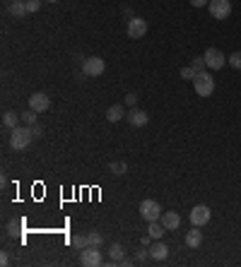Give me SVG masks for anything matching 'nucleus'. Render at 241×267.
I'll list each match as a JSON object with an SVG mask.
<instances>
[{
	"label": "nucleus",
	"mask_w": 241,
	"mask_h": 267,
	"mask_svg": "<svg viewBox=\"0 0 241 267\" xmlns=\"http://www.w3.org/2000/svg\"><path fill=\"white\" fill-rule=\"evenodd\" d=\"M109 169H111V174H113V176H123V174L128 171L126 161H111V166H109Z\"/></svg>",
	"instance_id": "22"
},
{
	"label": "nucleus",
	"mask_w": 241,
	"mask_h": 267,
	"mask_svg": "<svg viewBox=\"0 0 241 267\" xmlns=\"http://www.w3.org/2000/svg\"><path fill=\"white\" fill-rule=\"evenodd\" d=\"M207 10H210L212 19H227L232 15V2L229 0H210Z\"/></svg>",
	"instance_id": "6"
},
{
	"label": "nucleus",
	"mask_w": 241,
	"mask_h": 267,
	"mask_svg": "<svg viewBox=\"0 0 241 267\" xmlns=\"http://www.w3.org/2000/svg\"><path fill=\"white\" fill-rule=\"evenodd\" d=\"M104 70H106V63L101 58H96V55L85 58V63H82V75L85 77H99Z\"/></svg>",
	"instance_id": "4"
},
{
	"label": "nucleus",
	"mask_w": 241,
	"mask_h": 267,
	"mask_svg": "<svg viewBox=\"0 0 241 267\" xmlns=\"http://www.w3.org/2000/svg\"><path fill=\"white\" fill-rule=\"evenodd\" d=\"M200 243H203V231H200V226H193L191 231H186V246H188V248H200Z\"/></svg>",
	"instance_id": "13"
},
{
	"label": "nucleus",
	"mask_w": 241,
	"mask_h": 267,
	"mask_svg": "<svg viewBox=\"0 0 241 267\" xmlns=\"http://www.w3.org/2000/svg\"><path fill=\"white\" fill-rule=\"evenodd\" d=\"M90 236V246H94V248H101V243H104V236L99 231H90L87 233Z\"/></svg>",
	"instance_id": "23"
},
{
	"label": "nucleus",
	"mask_w": 241,
	"mask_h": 267,
	"mask_svg": "<svg viewBox=\"0 0 241 267\" xmlns=\"http://www.w3.org/2000/svg\"><path fill=\"white\" fill-rule=\"evenodd\" d=\"M140 217L145 219V222H159V217H162V205L157 202V200H143L140 202Z\"/></svg>",
	"instance_id": "3"
},
{
	"label": "nucleus",
	"mask_w": 241,
	"mask_h": 267,
	"mask_svg": "<svg viewBox=\"0 0 241 267\" xmlns=\"http://www.w3.org/2000/svg\"><path fill=\"white\" fill-rule=\"evenodd\" d=\"M147 34V22L143 17H130L128 19V36L130 39H143Z\"/></svg>",
	"instance_id": "9"
},
{
	"label": "nucleus",
	"mask_w": 241,
	"mask_h": 267,
	"mask_svg": "<svg viewBox=\"0 0 241 267\" xmlns=\"http://www.w3.org/2000/svg\"><path fill=\"white\" fill-rule=\"evenodd\" d=\"M229 60V65L234 68V70H241V51H234V53L227 58Z\"/></svg>",
	"instance_id": "24"
},
{
	"label": "nucleus",
	"mask_w": 241,
	"mask_h": 267,
	"mask_svg": "<svg viewBox=\"0 0 241 267\" xmlns=\"http://www.w3.org/2000/svg\"><path fill=\"white\" fill-rule=\"evenodd\" d=\"M109 255H111V265H118V263L123 260V255H126V248H123L121 243H111V250H109Z\"/></svg>",
	"instance_id": "19"
},
{
	"label": "nucleus",
	"mask_w": 241,
	"mask_h": 267,
	"mask_svg": "<svg viewBox=\"0 0 241 267\" xmlns=\"http://www.w3.org/2000/svg\"><path fill=\"white\" fill-rule=\"evenodd\" d=\"M22 123L29 125V128H32V125H37V111H34V108L24 111V113H22Z\"/></svg>",
	"instance_id": "21"
},
{
	"label": "nucleus",
	"mask_w": 241,
	"mask_h": 267,
	"mask_svg": "<svg viewBox=\"0 0 241 267\" xmlns=\"http://www.w3.org/2000/svg\"><path fill=\"white\" fill-rule=\"evenodd\" d=\"M159 222H162V226L167 229V231H174V229H179L181 226V217H179V212H162V217H159Z\"/></svg>",
	"instance_id": "12"
},
{
	"label": "nucleus",
	"mask_w": 241,
	"mask_h": 267,
	"mask_svg": "<svg viewBox=\"0 0 241 267\" xmlns=\"http://www.w3.org/2000/svg\"><path fill=\"white\" fill-rule=\"evenodd\" d=\"M123 116H126V108L121 106V104H113V106H109V111H106V118H109L111 123H118Z\"/></svg>",
	"instance_id": "17"
},
{
	"label": "nucleus",
	"mask_w": 241,
	"mask_h": 267,
	"mask_svg": "<svg viewBox=\"0 0 241 267\" xmlns=\"http://www.w3.org/2000/svg\"><path fill=\"white\" fill-rule=\"evenodd\" d=\"M210 217H212V212H210L207 205H195V207L191 210V214H188V219H191L193 226H205V224L210 222Z\"/></svg>",
	"instance_id": "7"
},
{
	"label": "nucleus",
	"mask_w": 241,
	"mask_h": 267,
	"mask_svg": "<svg viewBox=\"0 0 241 267\" xmlns=\"http://www.w3.org/2000/svg\"><path fill=\"white\" fill-rule=\"evenodd\" d=\"M191 68L195 72H203V70H207V65H205V58L203 55H198V58H193V63H191Z\"/></svg>",
	"instance_id": "25"
},
{
	"label": "nucleus",
	"mask_w": 241,
	"mask_h": 267,
	"mask_svg": "<svg viewBox=\"0 0 241 267\" xmlns=\"http://www.w3.org/2000/svg\"><path fill=\"white\" fill-rule=\"evenodd\" d=\"M135 258H138L140 263H143V260H147V258H149V248H147V246H143V248H138V253H135Z\"/></svg>",
	"instance_id": "28"
},
{
	"label": "nucleus",
	"mask_w": 241,
	"mask_h": 267,
	"mask_svg": "<svg viewBox=\"0 0 241 267\" xmlns=\"http://www.w3.org/2000/svg\"><path fill=\"white\" fill-rule=\"evenodd\" d=\"M7 263H10V258H7V253H2L0 255V265H7Z\"/></svg>",
	"instance_id": "33"
},
{
	"label": "nucleus",
	"mask_w": 241,
	"mask_h": 267,
	"mask_svg": "<svg viewBox=\"0 0 241 267\" xmlns=\"http://www.w3.org/2000/svg\"><path fill=\"white\" fill-rule=\"evenodd\" d=\"M195 75H198V72L193 70L191 65H186V68H181V77H184V80H195Z\"/></svg>",
	"instance_id": "26"
},
{
	"label": "nucleus",
	"mask_w": 241,
	"mask_h": 267,
	"mask_svg": "<svg viewBox=\"0 0 241 267\" xmlns=\"http://www.w3.org/2000/svg\"><path fill=\"white\" fill-rule=\"evenodd\" d=\"M147 233L152 236V241H159L164 233H167V229L162 226V222H149V226H147Z\"/></svg>",
	"instance_id": "18"
},
{
	"label": "nucleus",
	"mask_w": 241,
	"mask_h": 267,
	"mask_svg": "<svg viewBox=\"0 0 241 267\" xmlns=\"http://www.w3.org/2000/svg\"><path fill=\"white\" fill-rule=\"evenodd\" d=\"M19 121H22V113H15V111H5V113H2V125L10 128V130L17 128Z\"/></svg>",
	"instance_id": "16"
},
{
	"label": "nucleus",
	"mask_w": 241,
	"mask_h": 267,
	"mask_svg": "<svg viewBox=\"0 0 241 267\" xmlns=\"http://www.w3.org/2000/svg\"><path fill=\"white\" fill-rule=\"evenodd\" d=\"M126 118H128V123L133 125V128H145V125L149 123V116L147 111H143V108H130L128 113H126Z\"/></svg>",
	"instance_id": "10"
},
{
	"label": "nucleus",
	"mask_w": 241,
	"mask_h": 267,
	"mask_svg": "<svg viewBox=\"0 0 241 267\" xmlns=\"http://www.w3.org/2000/svg\"><path fill=\"white\" fill-rule=\"evenodd\" d=\"M203 58H205L207 70H222L224 63H227V55H224L220 48H207Z\"/></svg>",
	"instance_id": "5"
},
{
	"label": "nucleus",
	"mask_w": 241,
	"mask_h": 267,
	"mask_svg": "<svg viewBox=\"0 0 241 267\" xmlns=\"http://www.w3.org/2000/svg\"><path fill=\"white\" fill-rule=\"evenodd\" d=\"M27 2V12H39L41 7V0H24Z\"/></svg>",
	"instance_id": "27"
},
{
	"label": "nucleus",
	"mask_w": 241,
	"mask_h": 267,
	"mask_svg": "<svg viewBox=\"0 0 241 267\" xmlns=\"http://www.w3.org/2000/svg\"><path fill=\"white\" fill-rule=\"evenodd\" d=\"M10 15L15 19H22L24 15H29V12H27V2H24V0H12V2H10Z\"/></svg>",
	"instance_id": "15"
},
{
	"label": "nucleus",
	"mask_w": 241,
	"mask_h": 267,
	"mask_svg": "<svg viewBox=\"0 0 241 267\" xmlns=\"http://www.w3.org/2000/svg\"><path fill=\"white\" fill-rule=\"evenodd\" d=\"M34 140V135H32V128L27 125V128H12L10 130V147L12 149H27L29 144Z\"/></svg>",
	"instance_id": "1"
},
{
	"label": "nucleus",
	"mask_w": 241,
	"mask_h": 267,
	"mask_svg": "<svg viewBox=\"0 0 241 267\" xmlns=\"http://www.w3.org/2000/svg\"><path fill=\"white\" fill-rule=\"evenodd\" d=\"M191 5H193V7H205V5H210V2H207V0H191Z\"/></svg>",
	"instance_id": "32"
},
{
	"label": "nucleus",
	"mask_w": 241,
	"mask_h": 267,
	"mask_svg": "<svg viewBox=\"0 0 241 267\" xmlns=\"http://www.w3.org/2000/svg\"><path fill=\"white\" fill-rule=\"evenodd\" d=\"M80 263L85 267H96L101 265V253L99 248H94V246H87V248L80 250Z\"/></svg>",
	"instance_id": "8"
},
{
	"label": "nucleus",
	"mask_w": 241,
	"mask_h": 267,
	"mask_svg": "<svg viewBox=\"0 0 241 267\" xmlns=\"http://www.w3.org/2000/svg\"><path fill=\"white\" fill-rule=\"evenodd\" d=\"M32 135H34V140H39V137H41V135H44V128H41V125H32Z\"/></svg>",
	"instance_id": "31"
},
{
	"label": "nucleus",
	"mask_w": 241,
	"mask_h": 267,
	"mask_svg": "<svg viewBox=\"0 0 241 267\" xmlns=\"http://www.w3.org/2000/svg\"><path fill=\"white\" fill-rule=\"evenodd\" d=\"M70 243H73V248L82 250V248L90 246V236H87V233H75L73 238H70Z\"/></svg>",
	"instance_id": "20"
},
{
	"label": "nucleus",
	"mask_w": 241,
	"mask_h": 267,
	"mask_svg": "<svg viewBox=\"0 0 241 267\" xmlns=\"http://www.w3.org/2000/svg\"><path fill=\"white\" fill-rule=\"evenodd\" d=\"M193 87H195V94L198 96H212V91H215V77L207 70L198 72L195 80H193Z\"/></svg>",
	"instance_id": "2"
},
{
	"label": "nucleus",
	"mask_w": 241,
	"mask_h": 267,
	"mask_svg": "<svg viewBox=\"0 0 241 267\" xmlns=\"http://www.w3.org/2000/svg\"><path fill=\"white\" fill-rule=\"evenodd\" d=\"M29 108H34L37 113H44V111H48V108H51V99H48V94H44V91H37V94H32V96H29Z\"/></svg>",
	"instance_id": "11"
},
{
	"label": "nucleus",
	"mask_w": 241,
	"mask_h": 267,
	"mask_svg": "<svg viewBox=\"0 0 241 267\" xmlns=\"http://www.w3.org/2000/svg\"><path fill=\"white\" fill-rule=\"evenodd\" d=\"M48 2H58V0H48Z\"/></svg>",
	"instance_id": "34"
},
{
	"label": "nucleus",
	"mask_w": 241,
	"mask_h": 267,
	"mask_svg": "<svg viewBox=\"0 0 241 267\" xmlns=\"http://www.w3.org/2000/svg\"><path fill=\"white\" fill-rule=\"evenodd\" d=\"M149 258H154V260H167L169 248L162 243V241H154V243L149 246Z\"/></svg>",
	"instance_id": "14"
},
{
	"label": "nucleus",
	"mask_w": 241,
	"mask_h": 267,
	"mask_svg": "<svg viewBox=\"0 0 241 267\" xmlns=\"http://www.w3.org/2000/svg\"><path fill=\"white\" fill-rule=\"evenodd\" d=\"M19 226H22V222H10V226H7V231H10V236H15V233H19Z\"/></svg>",
	"instance_id": "30"
},
{
	"label": "nucleus",
	"mask_w": 241,
	"mask_h": 267,
	"mask_svg": "<svg viewBox=\"0 0 241 267\" xmlns=\"http://www.w3.org/2000/svg\"><path fill=\"white\" fill-rule=\"evenodd\" d=\"M135 104H138V94H133V91H130V94H126V106H135Z\"/></svg>",
	"instance_id": "29"
}]
</instances>
